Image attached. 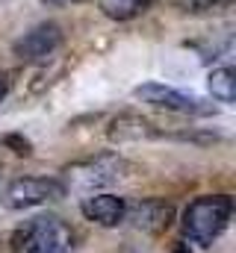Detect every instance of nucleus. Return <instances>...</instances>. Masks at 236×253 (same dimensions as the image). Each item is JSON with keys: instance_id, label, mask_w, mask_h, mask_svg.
<instances>
[{"instance_id": "nucleus-1", "label": "nucleus", "mask_w": 236, "mask_h": 253, "mask_svg": "<svg viewBox=\"0 0 236 253\" xmlns=\"http://www.w3.org/2000/svg\"><path fill=\"white\" fill-rule=\"evenodd\" d=\"M234 200L228 194H204L183 212V236L201 248H210L231 224Z\"/></svg>"}, {"instance_id": "nucleus-2", "label": "nucleus", "mask_w": 236, "mask_h": 253, "mask_svg": "<svg viewBox=\"0 0 236 253\" xmlns=\"http://www.w3.org/2000/svg\"><path fill=\"white\" fill-rule=\"evenodd\" d=\"M74 230L57 215L27 221L12 239L15 253H74Z\"/></svg>"}, {"instance_id": "nucleus-3", "label": "nucleus", "mask_w": 236, "mask_h": 253, "mask_svg": "<svg viewBox=\"0 0 236 253\" xmlns=\"http://www.w3.org/2000/svg\"><path fill=\"white\" fill-rule=\"evenodd\" d=\"M133 97L148 103V106H157V109H166V112H177V115H213L216 106L195 97V94H186V91H177L172 85H163V83H145V85H136L133 88Z\"/></svg>"}, {"instance_id": "nucleus-4", "label": "nucleus", "mask_w": 236, "mask_h": 253, "mask_svg": "<svg viewBox=\"0 0 236 253\" xmlns=\"http://www.w3.org/2000/svg\"><path fill=\"white\" fill-rule=\"evenodd\" d=\"M124 171H130V165L121 156H116V153H101V156L74 162L68 168V180H71L74 189L95 191V189H101V186H110V183L121 180Z\"/></svg>"}, {"instance_id": "nucleus-5", "label": "nucleus", "mask_w": 236, "mask_h": 253, "mask_svg": "<svg viewBox=\"0 0 236 253\" xmlns=\"http://www.w3.org/2000/svg\"><path fill=\"white\" fill-rule=\"evenodd\" d=\"M59 197H65V183L57 177H24L3 191V203L9 209H27V206H39Z\"/></svg>"}, {"instance_id": "nucleus-6", "label": "nucleus", "mask_w": 236, "mask_h": 253, "mask_svg": "<svg viewBox=\"0 0 236 253\" xmlns=\"http://www.w3.org/2000/svg\"><path fill=\"white\" fill-rule=\"evenodd\" d=\"M62 44V27L54 21L36 24L33 30H27L18 42H15V56L21 62H45L48 56H54Z\"/></svg>"}, {"instance_id": "nucleus-7", "label": "nucleus", "mask_w": 236, "mask_h": 253, "mask_svg": "<svg viewBox=\"0 0 236 253\" xmlns=\"http://www.w3.org/2000/svg\"><path fill=\"white\" fill-rule=\"evenodd\" d=\"M124 221H130L136 230L142 233H163L172 227L175 221V206L169 200H160V197H148V200H139L133 206H127V215Z\"/></svg>"}, {"instance_id": "nucleus-8", "label": "nucleus", "mask_w": 236, "mask_h": 253, "mask_svg": "<svg viewBox=\"0 0 236 253\" xmlns=\"http://www.w3.org/2000/svg\"><path fill=\"white\" fill-rule=\"evenodd\" d=\"M83 215L98 224V227H118L127 215V203L124 197H116V194H92L80 203Z\"/></svg>"}, {"instance_id": "nucleus-9", "label": "nucleus", "mask_w": 236, "mask_h": 253, "mask_svg": "<svg viewBox=\"0 0 236 253\" xmlns=\"http://www.w3.org/2000/svg\"><path fill=\"white\" fill-rule=\"evenodd\" d=\"M110 138L118 144H127V141H142V138H154L160 135V129L151 124L148 118H139V115H118L116 121L110 124Z\"/></svg>"}, {"instance_id": "nucleus-10", "label": "nucleus", "mask_w": 236, "mask_h": 253, "mask_svg": "<svg viewBox=\"0 0 236 253\" xmlns=\"http://www.w3.org/2000/svg\"><path fill=\"white\" fill-rule=\"evenodd\" d=\"M98 6L113 21H130V18L142 15L151 6V0H98Z\"/></svg>"}, {"instance_id": "nucleus-11", "label": "nucleus", "mask_w": 236, "mask_h": 253, "mask_svg": "<svg viewBox=\"0 0 236 253\" xmlns=\"http://www.w3.org/2000/svg\"><path fill=\"white\" fill-rule=\"evenodd\" d=\"M207 83H210V94L219 103H234L236 100V74L231 68H216Z\"/></svg>"}, {"instance_id": "nucleus-12", "label": "nucleus", "mask_w": 236, "mask_h": 253, "mask_svg": "<svg viewBox=\"0 0 236 253\" xmlns=\"http://www.w3.org/2000/svg\"><path fill=\"white\" fill-rule=\"evenodd\" d=\"M3 144H6V147H12L18 156H30V153H33V144H30L27 138L15 135V132H12V135H6V138H3Z\"/></svg>"}, {"instance_id": "nucleus-13", "label": "nucleus", "mask_w": 236, "mask_h": 253, "mask_svg": "<svg viewBox=\"0 0 236 253\" xmlns=\"http://www.w3.org/2000/svg\"><path fill=\"white\" fill-rule=\"evenodd\" d=\"M177 6H183V9H210V6H216L219 0H172Z\"/></svg>"}, {"instance_id": "nucleus-14", "label": "nucleus", "mask_w": 236, "mask_h": 253, "mask_svg": "<svg viewBox=\"0 0 236 253\" xmlns=\"http://www.w3.org/2000/svg\"><path fill=\"white\" fill-rule=\"evenodd\" d=\"M9 88H12V77H9L6 71H0V100L9 94Z\"/></svg>"}, {"instance_id": "nucleus-15", "label": "nucleus", "mask_w": 236, "mask_h": 253, "mask_svg": "<svg viewBox=\"0 0 236 253\" xmlns=\"http://www.w3.org/2000/svg\"><path fill=\"white\" fill-rule=\"evenodd\" d=\"M48 3H65V0H48Z\"/></svg>"}]
</instances>
